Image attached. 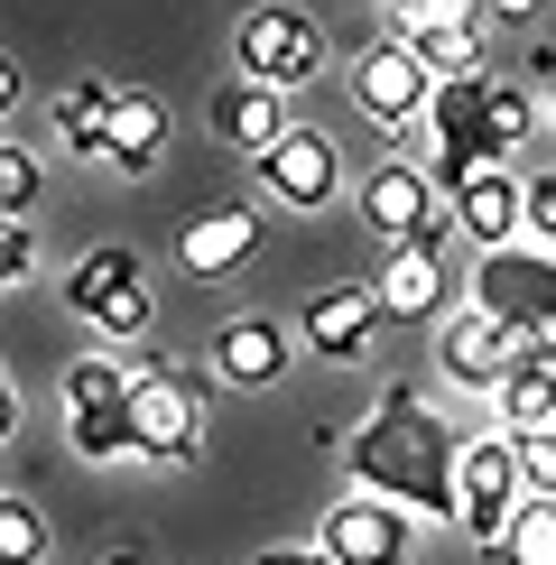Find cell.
Returning <instances> with one entry per match:
<instances>
[{
	"instance_id": "obj_1",
	"label": "cell",
	"mask_w": 556,
	"mask_h": 565,
	"mask_svg": "<svg viewBox=\"0 0 556 565\" xmlns=\"http://www.w3.org/2000/svg\"><path fill=\"white\" fill-rule=\"evenodd\" d=\"M455 455H463V436L417 390H381L371 417L343 436V473L371 501L408 510V520H455Z\"/></svg>"
},
{
	"instance_id": "obj_2",
	"label": "cell",
	"mask_w": 556,
	"mask_h": 565,
	"mask_svg": "<svg viewBox=\"0 0 556 565\" xmlns=\"http://www.w3.org/2000/svg\"><path fill=\"white\" fill-rule=\"evenodd\" d=\"M65 316H84L103 343H139L158 316L149 297V260H139L130 242H93L75 269H65Z\"/></svg>"
},
{
	"instance_id": "obj_3",
	"label": "cell",
	"mask_w": 556,
	"mask_h": 565,
	"mask_svg": "<svg viewBox=\"0 0 556 565\" xmlns=\"http://www.w3.org/2000/svg\"><path fill=\"white\" fill-rule=\"evenodd\" d=\"M463 306H482V316H501L510 334L547 343V334H556V250L528 242V232H520V242H501V250H482Z\"/></svg>"
},
{
	"instance_id": "obj_4",
	"label": "cell",
	"mask_w": 556,
	"mask_h": 565,
	"mask_svg": "<svg viewBox=\"0 0 556 565\" xmlns=\"http://www.w3.org/2000/svg\"><path fill=\"white\" fill-rule=\"evenodd\" d=\"M195 445H204V371L195 362L130 371V455L139 463H185Z\"/></svg>"
},
{
	"instance_id": "obj_5",
	"label": "cell",
	"mask_w": 556,
	"mask_h": 565,
	"mask_svg": "<svg viewBox=\"0 0 556 565\" xmlns=\"http://www.w3.org/2000/svg\"><path fill=\"white\" fill-rule=\"evenodd\" d=\"M520 501H528L520 491V445L510 436H463V455H455V529L492 556Z\"/></svg>"
},
{
	"instance_id": "obj_6",
	"label": "cell",
	"mask_w": 556,
	"mask_h": 565,
	"mask_svg": "<svg viewBox=\"0 0 556 565\" xmlns=\"http://www.w3.org/2000/svg\"><path fill=\"white\" fill-rule=\"evenodd\" d=\"M232 56H242V84H269V93H297L324 65V29L288 0H260V10L232 29Z\"/></svg>"
},
{
	"instance_id": "obj_7",
	"label": "cell",
	"mask_w": 556,
	"mask_h": 565,
	"mask_svg": "<svg viewBox=\"0 0 556 565\" xmlns=\"http://www.w3.org/2000/svg\"><path fill=\"white\" fill-rule=\"evenodd\" d=\"M65 436H75L84 463L130 455V371L121 362H75L65 371Z\"/></svg>"
},
{
	"instance_id": "obj_8",
	"label": "cell",
	"mask_w": 556,
	"mask_h": 565,
	"mask_svg": "<svg viewBox=\"0 0 556 565\" xmlns=\"http://www.w3.org/2000/svg\"><path fill=\"white\" fill-rule=\"evenodd\" d=\"M427 65L408 56V38H371L362 56H353V111L371 130H408V121H427Z\"/></svg>"
},
{
	"instance_id": "obj_9",
	"label": "cell",
	"mask_w": 556,
	"mask_h": 565,
	"mask_svg": "<svg viewBox=\"0 0 556 565\" xmlns=\"http://www.w3.org/2000/svg\"><path fill=\"white\" fill-rule=\"evenodd\" d=\"M353 204H362V232H371V242H389V250H399V242H436V232H446V223H436V214H446V195H436L427 168H371Z\"/></svg>"
},
{
	"instance_id": "obj_10",
	"label": "cell",
	"mask_w": 556,
	"mask_h": 565,
	"mask_svg": "<svg viewBox=\"0 0 556 565\" xmlns=\"http://www.w3.org/2000/svg\"><path fill=\"white\" fill-rule=\"evenodd\" d=\"M260 185L278 204H297V214H316V204H334V185H343V158H334V139L297 121L278 149H260Z\"/></svg>"
},
{
	"instance_id": "obj_11",
	"label": "cell",
	"mask_w": 556,
	"mask_h": 565,
	"mask_svg": "<svg viewBox=\"0 0 556 565\" xmlns=\"http://www.w3.org/2000/svg\"><path fill=\"white\" fill-rule=\"evenodd\" d=\"M528 334H510L501 316H482V306H463V316H446V381L455 390H501L510 371H520Z\"/></svg>"
},
{
	"instance_id": "obj_12",
	"label": "cell",
	"mask_w": 556,
	"mask_h": 565,
	"mask_svg": "<svg viewBox=\"0 0 556 565\" xmlns=\"http://www.w3.org/2000/svg\"><path fill=\"white\" fill-rule=\"evenodd\" d=\"M334 565H408V510H389V501H371V491H353V501L324 520L316 537Z\"/></svg>"
},
{
	"instance_id": "obj_13",
	"label": "cell",
	"mask_w": 556,
	"mask_h": 565,
	"mask_svg": "<svg viewBox=\"0 0 556 565\" xmlns=\"http://www.w3.org/2000/svg\"><path fill=\"white\" fill-rule=\"evenodd\" d=\"M371 306L381 324H417V316H446V250L436 242H399L371 278Z\"/></svg>"
},
{
	"instance_id": "obj_14",
	"label": "cell",
	"mask_w": 556,
	"mask_h": 565,
	"mask_svg": "<svg viewBox=\"0 0 556 565\" xmlns=\"http://www.w3.org/2000/svg\"><path fill=\"white\" fill-rule=\"evenodd\" d=\"M371 324H381L371 288H324V297L297 306V334H307L316 362H362V352H371Z\"/></svg>"
},
{
	"instance_id": "obj_15",
	"label": "cell",
	"mask_w": 556,
	"mask_h": 565,
	"mask_svg": "<svg viewBox=\"0 0 556 565\" xmlns=\"http://www.w3.org/2000/svg\"><path fill=\"white\" fill-rule=\"evenodd\" d=\"M158 149H168V103H158V93H121L111 84V121H103V168L111 177H149L158 168Z\"/></svg>"
},
{
	"instance_id": "obj_16",
	"label": "cell",
	"mask_w": 556,
	"mask_h": 565,
	"mask_svg": "<svg viewBox=\"0 0 556 565\" xmlns=\"http://www.w3.org/2000/svg\"><path fill=\"white\" fill-rule=\"evenodd\" d=\"M288 130H297V103H288V93H269V84H223V93H214V139H223V149L260 158V149H278Z\"/></svg>"
},
{
	"instance_id": "obj_17",
	"label": "cell",
	"mask_w": 556,
	"mask_h": 565,
	"mask_svg": "<svg viewBox=\"0 0 556 565\" xmlns=\"http://www.w3.org/2000/svg\"><path fill=\"white\" fill-rule=\"evenodd\" d=\"M288 371V324L278 316H232L214 334V381L223 390H269Z\"/></svg>"
},
{
	"instance_id": "obj_18",
	"label": "cell",
	"mask_w": 556,
	"mask_h": 565,
	"mask_svg": "<svg viewBox=\"0 0 556 565\" xmlns=\"http://www.w3.org/2000/svg\"><path fill=\"white\" fill-rule=\"evenodd\" d=\"M446 214H455L463 242H482V250L520 242V168H482L473 185H455V195H446Z\"/></svg>"
},
{
	"instance_id": "obj_19",
	"label": "cell",
	"mask_w": 556,
	"mask_h": 565,
	"mask_svg": "<svg viewBox=\"0 0 556 565\" xmlns=\"http://www.w3.org/2000/svg\"><path fill=\"white\" fill-rule=\"evenodd\" d=\"M250 250H260V214H250V204H223V214H195V223H185L177 260L195 269V278H223V269H242Z\"/></svg>"
},
{
	"instance_id": "obj_20",
	"label": "cell",
	"mask_w": 556,
	"mask_h": 565,
	"mask_svg": "<svg viewBox=\"0 0 556 565\" xmlns=\"http://www.w3.org/2000/svg\"><path fill=\"white\" fill-rule=\"evenodd\" d=\"M399 38H408V56L427 65V84L482 75V29H473V19H417V29H399Z\"/></svg>"
},
{
	"instance_id": "obj_21",
	"label": "cell",
	"mask_w": 556,
	"mask_h": 565,
	"mask_svg": "<svg viewBox=\"0 0 556 565\" xmlns=\"http://www.w3.org/2000/svg\"><path fill=\"white\" fill-rule=\"evenodd\" d=\"M492 408H501V436H538V427H556V381H547L538 343H528V352H520V371L492 390Z\"/></svg>"
},
{
	"instance_id": "obj_22",
	"label": "cell",
	"mask_w": 556,
	"mask_h": 565,
	"mask_svg": "<svg viewBox=\"0 0 556 565\" xmlns=\"http://www.w3.org/2000/svg\"><path fill=\"white\" fill-rule=\"evenodd\" d=\"M492 565H556V501H520L510 510Z\"/></svg>"
},
{
	"instance_id": "obj_23",
	"label": "cell",
	"mask_w": 556,
	"mask_h": 565,
	"mask_svg": "<svg viewBox=\"0 0 556 565\" xmlns=\"http://www.w3.org/2000/svg\"><path fill=\"white\" fill-rule=\"evenodd\" d=\"M103 121H111V84H93V75H84V84H65V93H56V139H65V149H84V158H93V149H103Z\"/></svg>"
},
{
	"instance_id": "obj_24",
	"label": "cell",
	"mask_w": 556,
	"mask_h": 565,
	"mask_svg": "<svg viewBox=\"0 0 556 565\" xmlns=\"http://www.w3.org/2000/svg\"><path fill=\"white\" fill-rule=\"evenodd\" d=\"M38 556H46V520L19 491H0V565H38Z\"/></svg>"
},
{
	"instance_id": "obj_25",
	"label": "cell",
	"mask_w": 556,
	"mask_h": 565,
	"mask_svg": "<svg viewBox=\"0 0 556 565\" xmlns=\"http://www.w3.org/2000/svg\"><path fill=\"white\" fill-rule=\"evenodd\" d=\"M528 130H538V103H528L520 84H501V75H492V139H501V158H520V149H528Z\"/></svg>"
},
{
	"instance_id": "obj_26",
	"label": "cell",
	"mask_w": 556,
	"mask_h": 565,
	"mask_svg": "<svg viewBox=\"0 0 556 565\" xmlns=\"http://www.w3.org/2000/svg\"><path fill=\"white\" fill-rule=\"evenodd\" d=\"M29 204H38V158L0 139V223H19V214H29Z\"/></svg>"
},
{
	"instance_id": "obj_27",
	"label": "cell",
	"mask_w": 556,
	"mask_h": 565,
	"mask_svg": "<svg viewBox=\"0 0 556 565\" xmlns=\"http://www.w3.org/2000/svg\"><path fill=\"white\" fill-rule=\"evenodd\" d=\"M510 445H520V491H528V501H556V427L510 436Z\"/></svg>"
},
{
	"instance_id": "obj_28",
	"label": "cell",
	"mask_w": 556,
	"mask_h": 565,
	"mask_svg": "<svg viewBox=\"0 0 556 565\" xmlns=\"http://www.w3.org/2000/svg\"><path fill=\"white\" fill-rule=\"evenodd\" d=\"M520 232L556 250V177H520Z\"/></svg>"
},
{
	"instance_id": "obj_29",
	"label": "cell",
	"mask_w": 556,
	"mask_h": 565,
	"mask_svg": "<svg viewBox=\"0 0 556 565\" xmlns=\"http://www.w3.org/2000/svg\"><path fill=\"white\" fill-rule=\"evenodd\" d=\"M29 269H38V242H29V223H0V288H19Z\"/></svg>"
},
{
	"instance_id": "obj_30",
	"label": "cell",
	"mask_w": 556,
	"mask_h": 565,
	"mask_svg": "<svg viewBox=\"0 0 556 565\" xmlns=\"http://www.w3.org/2000/svg\"><path fill=\"white\" fill-rule=\"evenodd\" d=\"M19 436V390H10V371H0V445Z\"/></svg>"
},
{
	"instance_id": "obj_31",
	"label": "cell",
	"mask_w": 556,
	"mask_h": 565,
	"mask_svg": "<svg viewBox=\"0 0 556 565\" xmlns=\"http://www.w3.org/2000/svg\"><path fill=\"white\" fill-rule=\"evenodd\" d=\"M260 565H334V556H324V547H269Z\"/></svg>"
},
{
	"instance_id": "obj_32",
	"label": "cell",
	"mask_w": 556,
	"mask_h": 565,
	"mask_svg": "<svg viewBox=\"0 0 556 565\" xmlns=\"http://www.w3.org/2000/svg\"><path fill=\"white\" fill-rule=\"evenodd\" d=\"M482 10H492V19H538L547 0H482Z\"/></svg>"
},
{
	"instance_id": "obj_33",
	"label": "cell",
	"mask_w": 556,
	"mask_h": 565,
	"mask_svg": "<svg viewBox=\"0 0 556 565\" xmlns=\"http://www.w3.org/2000/svg\"><path fill=\"white\" fill-rule=\"evenodd\" d=\"M10 103H19V65L0 56V121H10Z\"/></svg>"
},
{
	"instance_id": "obj_34",
	"label": "cell",
	"mask_w": 556,
	"mask_h": 565,
	"mask_svg": "<svg viewBox=\"0 0 556 565\" xmlns=\"http://www.w3.org/2000/svg\"><path fill=\"white\" fill-rule=\"evenodd\" d=\"M103 565H149V556H139V547H111V556H103Z\"/></svg>"
},
{
	"instance_id": "obj_35",
	"label": "cell",
	"mask_w": 556,
	"mask_h": 565,
	"mask_svg": "<svg viewBox=\"0 0 556 565\" xmlns=\"http://www.w3.org/2000/svg\"><path fill=\"white\" fill-rule=\"evenodd\" d=\"M538 362H547V381H556V334H547V343H538Z\"/></svg>"
},
{
	"instance_id": "obj_36",
	"label": "cell",
	"mask_w": 556,
	"mask_h": 565,
	"mask_svg": "<svg viewBox=\"0 0 556 565\" xmlns=\"http://www.w3.org/2000/svg\"><path fill=\"white\" fill-rule=\"evenodd\" d=\"M547 93H556V84H547ZM547 111H556V103H547Z\"/></svg>"
}]
</instances>
